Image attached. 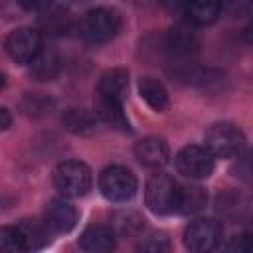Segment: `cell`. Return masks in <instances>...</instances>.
I'll return each mask as SVG.
<instances>
[{
    "label": "cell",
    "instance_id": "6da1fadb",
    "mask_svg": "<svg viewBox=\"0 0 253 253\" xmlns=\"http://www.w3.org/2000/svg\"><path fill=\"white\" fill-rule=\"evenodd\" d=\"M206 148L213 158H233L245 148V134L233 123H215L206 130Z\"/></svg>",
    "mask_w": 253,
    "mask_h": 253
},
{
    "label": "cell",
    "instance_id": "7a4b0ae2",
    "mask_svg": "<svg viewBox=\"0 0 253 253\" xmlns=\"http://www.w3.org/2000/svg\"><path fill=\"white\" fill-rule=\"evenodd\" d=\"M93 174L85 162L67 160L55 166L53 170V186L63 198H79L91 190Z\"/></svg>",
    "mask_w": 253,
    "mask_h": 253
},
{
    "label": "cell",
    "instance_id": "3957f363",
    "mask_svg": "<svg viewBox=\"0 0 253 253\" xmlns=\"http://www.w3.org/2000/svg\"><path fill=\"white\" fill-rule=\"evenodd\" d=\"M178 196H180V186L172 176L164 172H156L148 178L144 188V200L152 213L166 215L176 211Z\"/></svg>",
    "mask_w": 253,
    "mask_h": 253
},
{
    "label": "cell",
    "instance_id": "277c9868",
    "mask_svg": "<svg viewBox=\"0 0 253 253\" xmlns=\"http://www.w3.org/2000/svg\"><path fill=\"white\" fill-rule=\"evenodd\" d=\"M121 30V18L111 8H95L81 22V36L91 43H107Z\"/></svg>",
    "mask_w": 253,
    "mask_h": 253
},
{
    "label": "cell",
    "instance_id": "5b68a950",
    "mask_svg": "<svg viewBox=\"0 0 253 253\" xmlns=\"http://www.w3.org/2000/svg\"><path fill=\"white\" fill-rule=\"evenodd\" d=\"M99 190L109 202H126L136 194V176L125 166H107L99 174Z\"/></svg>",
    "mask_w": 253,
    "mask_h": 253
},
{
    "label": "cell",
    "instance_id": "8992f818",
    "mask_svg": "<svg viewBox=\"0 0 253 253\" xmlns=\"http://www.w3.org/2000/svg\"><path fill=\"white\" fill-rule=\"evenodd\" d=\"M174 164L182 176H186L190 180H204V178L211 176L215 158L210 154V150L206 146L190 144V146H184L182 150H178Z\"/></svg>",
    "mask_w": 253,
    "mask_h": 253
},
{
    "label": "cell",
    "instance_id": "52a82bcc",
    "mask_svg": "<svg viewBox=\"0 0 253 253\" xmlns=\"http://www.w3.org/2000/svg\"><path fill=\"white\" fill-rule=\"evenodd\" d=\"M223 235V227L215 219H196L184 231V245L190 251L206 253L219 245Z\"/></svg>",
    "mask_w": 253,
    "mask_h": 253
},
{
    "label": "cell",
    "instance_id": "ba28073f",
    "mask_svg": "<svg viewBox=\"0 0 253 253\" xmlns=\"http://www.w3.org/2000/svg\"><path fill=\"white\" fill-rule=\"evenodd\" d=\"M6 51L18 63H32L42 51V36L34 28L14 30L6 38Z\"/></svg>",
    "mask_w": 253,
    "mask_h": 253
},
{
    "label": "cell",
    "instance_id": "9c48e42d",
    "mask_svg": "<svg viewBox=\"0 0 253 253\" xmlns=\"http://www.w3.org/2000/svg\"><path fill=\"white\" fill-rule=\"evenodd\" d=\"M43 221L47 223V227L55 233H67L75 227L77 223V210L63 198H55L47 204L45 213H43Z\"/></svg>",
    "mask_w": 253,
    "mask_h": 253
},
{
    "label": "cell",
    "instance_id": "30bf717a",
    "mask_svg": "<svg viewBox=\"0 0 253 253\" xmlns=\"http://www.w3.org/2000/svg\"><path fill=\"white\" fill-rule=\"evenodd\" d=\"M136 160L146 168H162L170 158V148L164 138L158 136H146L136 142L134 146Z\"/></svg>",
    "mask_w": 253,
    "mask_h": 253
},
{
    "label": "cell",
    "instance_id": "8fae6325",
    "mask_svg": "<svg viewBox=\"0 0 253 253\" xmlns=\"http://www.w3.org/2000/svg\"><path fill=\"white\" fill-rule=\"evenodd\" d=\"M126 89H128V73L119 67L105 71L97 85L99 99L113 103H123L126 97Z\"/></svg>",
    "mask_w": 253,
    "mask_h": 253
},
{
    "label": "cell",
    "instance_id": "7c38bea8",
    "mask_svg": "<svg viewBox=\"0 0 253 253\" xmlns=\"http://www.w3.org/2000/svg\"><path fill=\"white\" fill-rule=\"evenodd\" d=\"M79 247L89 253H105L115 249V233L105 225H89L81 237Z\"/></svg>",
    "mask_w": 253,
    "mask_h": 253
},
{
    "label": "cell",
    "instance_id": "4fadbf2b",
    "mask_svg": "<svg viewBox=\"0 0 253 253\" xmlns=\"http://www.w3.org/2000/svg\"><path fill=\"white\" fill-rule=\"evenodd\" d=\"M219 0H186L184 14L192 26H210L219 16Z\"/></svg>",
    "mask_w": 253,
    "mask_h": 253
},
{
    "label": "cell",
    "instance_id": "5bb4252c",
    "mask_svg": "<svg viewBox=\"0 0 253 253\" xmlns=\"http://www.w3.org/2000/svg\"><path fill=\"white\" fill-rule=\"evenodd\" d=\"M18 231L24 241V249H42L49 243V227L45 221L40 219H22L18 225Z\"/></svg>",
    "mask_w": 253,
    "mask_h": 253
},
{
    "label": "cell",
    "instance_id": "9a60e30c",
    "mask_svg": "<svg viewBox=\"0 0 253 253\" xmlns=\"http://www.w3.org/2000/svg\"><path fill=\"white\" fill-rule=\"evenodd\" d=\"M166 47L170 53L174 55H188L190 51H194L198 47V38L196 34L190 30V26L178 24L174 26L168 34H166Z\"/></svg>",
    "mask_w": 253,
    "mask_h": 253
},
{
    "label": "cell",
    "instance_id": "2e32d148",
    "mask_svg": "<svg viewBox=\"0 0 253 253\" xmlns=\"http://www.w3.org/2000/svg\"><path fill=\"white\" fill-rule=\"evenodd\" d=\"M138 93L146 101V105L150 109H154L158 113L166 111V107H168V91H166V87L158 79H154V77H142L138 81Z\"/></svg>",
    "mask_w": 253,
    "mask_h": 253
},
{
    "label": "cell",
    "instance_id": "e0dca14e",
    "mask_svg": "<svg viewBox=\"0 0 253 253\" xmlns=\"http://www.w3.org/2000/svg\"><path fill=\"white\" fill-rule=\"evenodd\" d=\"M206 202H208V196L200 186H180L176 211L184 213V215H190V213H196V211L204 210Z\"/></svg>",
    "mask_w": 253,
    "mask_h": 253
},
{
    "label": "cell",
    "instance_id": "ac0fdd59",
    "mask_svg": "<svg viewBox=\"0 0 253 253\" xmlns=\"http://www.w3.org/2000/svg\"><path fill=\"white\" fill-rule=\"evenodd\" d=\"M97 115L105 123H109V125H113V126H117L121 130H128V119H126V115L123 111V103H113V101L99 99V103H97Z\"/></svg>",
    "mask_w": 253,
    "mask_h": 253
},
{
    "label": "cell",
    "instance_id": "d6986e66",
    "mask_svg": "<svg viewBox=\"0 0 253 253\" xmlns=\"http://www.w3.org/2000/svg\"><path fill=\"white\" fill-rule=\"evenodd\" d=\"M57 69H59V61H57V57H55L53 53H43V51H40V53L36 55V59L32 61V73H34L38 79H42V81L51 79V77L57 73Z\"/></svg>",
    "mask_w": 253,
    "mask_h": 253
},
{
    "label": "cell",
    "instance_id": "ffe728a7",
    "mask_svg": "<svg viewBox=\"0 0 253 253\" xmlns=\"http://www.w3.org/2000/svg\"><path fill=\"white\" fill-rule=\"evenodd\" d=\"M65 125L73 132H89L95 128V117L83 109H69L65 115Z\"/></svg>",
    "mask_w": 253,
    "mask_h": 253
},
{
    "label": "cell",
    "instance_id": "44dd1931",
    "mask_svg": "<svg viewBox=\"0 0 253 253\" xmlns=\"http://www.w3.org/2000/svg\"><path fill=\"white\" fill-rule=\"evenodd\" d=\"M20 251L26 249L18 227H8V225L0 227V253H20Z\"/></svg>",
    "mask_w": 253,
    "mask_h": 253
},
{
    "label": "cell",
    "instance_id": "7402d4cb",
    "mask_svg": "<svg viewBox=\"0 0 253 253\" xmlns=\"http://www.w3.org/2000/svg\"><path fill=\"white\" fill-rule=\"evenodd\" d=\"M138 249H142V251H152V253L166 251V249H168V237H164V233H154V235L146 237L144 241H140Z\"/></svg>",
    "mask_w": 253,
    "mask_h": 253
},
{
    "label": "cell",
    "instance_id": "603a6c76",
    "mask_svg": "<svg viewBox=\"0 0 253 253\" xmlns=\"http://www.w3.org/2000/svg\"><path fill=\"white\" fill-rule=\"evenodd\" d=\"M225 249H227V251H237V253H241V251H251V241H249L247 235H239V237H235L231 243H227Z\"/></svg>",
    "mask_w": 253,
    "mask_h": 253
},
{
    "label": "cell",
    "instance_id": "cb8c5ba5",
    "mask_svg": "<svg viewBox=\"0 0 253 253\" xmlns=\"http://www.w3.org/2000/svg\"><path fill=\"white\" fill-rule=\"evenodd\" d=\"M53 0H18V4L26 10H45L51 6Z\"/></svg>",
    "mask_w": 253,
    "mask_h": 253
},
{
    "label": "cell",
    "instance_id": "d4e9b609",
    "mask_svg": "<svg viewBox=\"0 0 253 253\" xmlns=\"http://www.w3.org/2000/svg\"><path fill=\"white\" fill-rule=\"evenodd\" d=\"M10 123H12L10 113H8L4 107H0V130H6V128L10 126Z\"/></svg>",
    "mask_w": 253,
    "mask_h": 253
},
{
    "label": "cell",
    "instance_id": "484cf974",
    "mask_svg": "<svg viewBox=\"0 0 253 253\" xmlns=\"http://www.w3.org/2000/svg\"><path fill=\"white\" fill-rule=\"evenodd\" d=\"M4 85H6V77H4V73H0V91L4 89Z\"/></svg>",
    "mask_w": 253,
    "mask_h": 253
}]
</instances>
